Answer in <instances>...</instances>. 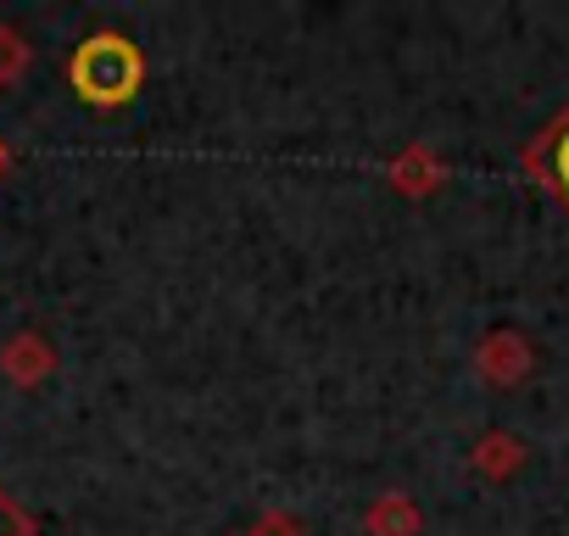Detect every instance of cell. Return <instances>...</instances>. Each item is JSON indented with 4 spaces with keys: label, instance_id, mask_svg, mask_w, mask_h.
I'll use <instances>...</instances> for the list:
<instances>
[{
    "label": "cell",
    "instance_id": "6da1fadb",
    "mask_svg": "<svg viewBox=\"0 0 569 536\" xmlns=\"http://www.w3.org/2000/svg\"><path fill=\"white\" fill-rule=\"evenodd\" d=\"M73 85H79L84 101L112 107V101L134 96V85H140V57H134L118 34H101V40H90V46L73 57Z\"/></svg>",
    "mask_w": 569,
    "mask_h": 536
},
{
    "label": "cell",
    "instance_id": "7a4b0ae2",
    "mask_svg": "<svg viewBox=\"0 0 569 536\" xmlns=\"http://www.w3.org/2000/svg\"><path fill=\"white\" fill-rule=\"evenodd\" d=\"M525 162H530V173L569 207V107L536 135V146L525 151Z\"/></svg>",
    "mask_w": 569,
    "mask_h": 536
},
{
    "label": "cell",
    "instance_id": "3957f363",
    "mask_svg": "<svg viewBox=\"0 0 569 536\" xmlns=\"http://www.w3.org/2000/svg\"><path fill=\"white\" fill-rule=\"evenodd\" d=\"M0 536H29V514L0 492Z\"/></svg>",
    "mask_w": 569,
    "mask_h": 536
}]
</instances>
